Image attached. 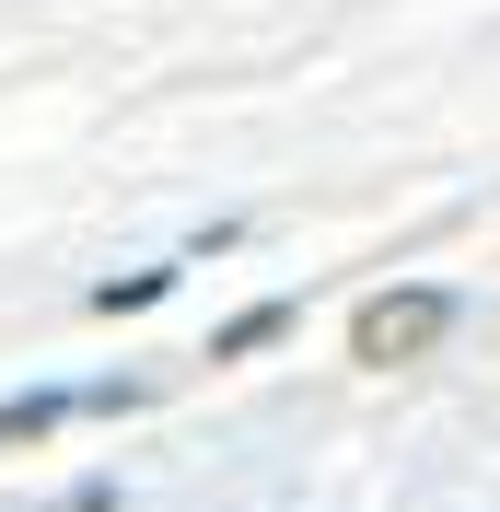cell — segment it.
I'll use <instances>...</instances> for the list:
<instances>
[{"label": "cell", "mask_w": 500, "mask_h": 512, "mask_svg": "<svg viewBox=\"0 0 500 512\" xmlns=\"http://www.w3.org/2000/svg\"><path fill=\"white\" fill-rule=\"evenodd\" d=\"M59 408H70V396H12V408H0V443H47Z\"/></svg>", "instance_id": "3"}, {"label": "cell", "mask_w": 500, "mask_h": 512, "mask_svg": "<svg viewBox=\"0 0 500 512\" xmlns=\"http://www.w3.org/2000/svg\"><path fill=\"white\" fill-rule=\"evenodd\" d=\"M280 326H291V303H245V315H233V326L210 338V361H245V350H268Z\"/></svg>", "instance_id": "2"}, {"label": "cell", "mask_w": 500, "mask_h": 512, "mask_svg": "<svg viewBox=\"0 0 500 512\" xmlns=\"http://www.w3.org/2000/svg\"><path fill=\"white\" fill-rule=\"evenodd\" d=\"M442 326H454V291H373L361 326H349V350L373 361V373H396V361L442 350Z\"/></svg>", "instance_id": "1"}, {"label": "cell", "mask_w": 500, "mask_h": 512, "mask_svg": "<svg viewBox=\"0 0 500 512\" xmlns=\"http://www.w3.org/2000/svg\"><path fill=\"white\" fill-rule=\"evenodd\" d=\"M59 512H117V489H105V478H82V489H70Z\"/></svg>", "instance_id": "4"}]
</instances>
